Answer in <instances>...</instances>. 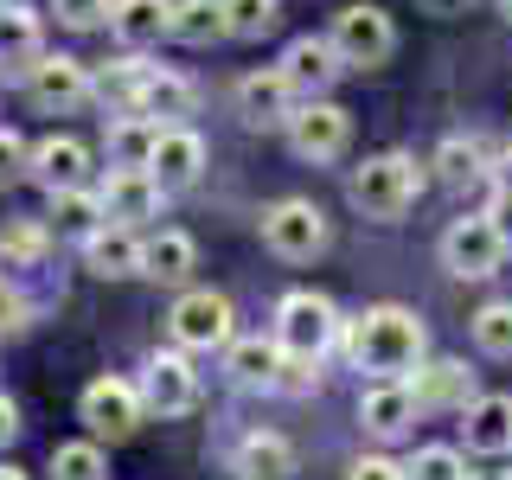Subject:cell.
<instances>
[{
    "instance_id": "obj_1",
    "label": "cell",
    "mask_w": 512,
    "mask_h": 480,
    "mask_svg": "<svg viewBox=\"0 0 512 480\" xmlns=\"http://www.w3.org/2000/svg\"><path fill=\"white\" fill-rule=\"evenodd\" d=\"M423 352H429L423 320L410 308H397V301L346 320V359L359 365V372H372V378H410L416 365H423Z\"/></svg>"
},
{
    "instance_id": "obj_2",
    "label": "cell",
    "mask_w": 512,
    "mask_h": 480,
    "mask_svg": "<svg viewBox=\"0 0 512 480\" xmlns=\"http://www.w3.org/2000/svg\"><path fill=\"white\" fill-rule=\"evenodd\" d=\"M416 192H423V167H416L410 154H372V160H365V167L346 180L352 212H359V218H378V224L404 218L410 205H416Z\"/></svg>"
},
{
    "instance_id": "obj_3",
    "label": "cell",
    "mask_w": 512,
    "mask_h": 480,
    "mask_svg": "<svg viewBox=\"0 0 512 480\" xmlns=\"http://www.w3.org/2000/svg\"><path fill=\"white\" fill-rule=\"evenodd\" d=\"M167 327H173V340H180V352H224L237 340V314L218 288H186V295L173 301Z\"/></svg>"
},
{
    "instance_id": "obj_4",
    "label": "cell",
    "mask_w": 512,
    "mask_h": 480,
    "mask_svg": "<svg viewBox=\"0 0 512 480\" xmlns=\"http://www.w3.org/2000/svg\"><path fill=\"white\" fill-rule=\"evenodd\" d=\"M333 52L346 58V71H372V64H384L397 52V26H391V13L372 7V0H359V7H340L333 13Z\"/></svg>"
},
{
    "instance_id": "obj_5",
    "label": "cell",
    "mask_w": 512,
    "mask_h": 480,
    "mask_svg": "<svg viewBox=\"0 0 512 480\" xmlns=\"http://www.w3.org/2000/svg\"><path fill=\"white\" fill-rule=\"evenodd\" d=\"M263 244L269 256H282V263H314L320 250H327V212H320L314 199H282L263 212Z\"/></svg>"
},
{
    "instance_id": "obj_6",
    "label": "cell",
    "mask_w": 512,
    "mask_h": 480,
    "mask_svg": "<svg viewBox=\"0 0 512 480\" xmlns=\"http://www.w3.org/2000/svg\"><path fill=\"white\" fill-rule=\"evenodd\" d=\"M276 340H282V352L320 359V352L340 340V314H333L327 295H314V288H295V295H282V308H276Z\"/></svg>"
},
{
    "instance_id": "obj_7",
    "label": "cell",
    "mask_w": 512,
    "mask_h": 480,
    "mask_svg": "<svg viewBox=\"0 0 512 480\" xmlns=\"http://www.w3.org/2000/svg\"><path fill=\"white\" fill-rule=\"evenodd\" d=\"M77 416L90 423L96 442H128L141 429V416H148V404H141V384L96 378V384H84V397H77Z\"/></svg>"
},
{
    "instance_id": "obj_8",
    "label": "cell",
    "mask_w": 512,
    "mask_h": 480,
    "mask_svg": "<svg viewBox=\"0 0 512 480\" xmlns=\"http://www.w3.org/2000/svg\"><path fill=\"white\" fill-rule=\"evenodd\" d=\"M506 237H500V224L493 218H455L442 231V263H448V276H461V282H487L493 269L506 263Z\"/></svg>"
},
{
    "instance_id": "obj_9",
    "label": "cell",
    "mask_w": 512,
    "mask_h": 480,
    "mask_svg": "<svg viewBox=\"0 0 512 480\" xmlns=\"http://www.w3.org/2000/svg\"><path fill=\"white\" fill-rule=\"evenodd\" d=\"M26 96L45 116H71V109H84L96 96V77H90V64H77V58H45L39 52L26 64Z\"/></svg>"
},
{
    "instance_id": "obj_10",
    "label": "cell",
    "mask_w": 512,
    "mask_h": 480,
    "mask_svg": "<svg viewBox=\"0 0 512 480\" xmlns=\"http://www.w3.org/2000/svg\"><path fill=\"white\" fill-rule=\"evenodd\" d=\"M346 141H352V116L340 103H327V96H308V103L288 116V148H295L301 160H340L346 154Z\"/></svg>"
},
{
    "instance_id": "obj_11",
    "label": "cell",
    "mask_w": 512,
    "mask_h": 480,
    "mask_svg": "<svg viewBox=\"0 0 512 480\" xmlns=\"http://www.w3.org/2000/svg\"><path fill=\"white\" fill-rule=\"evenodd\" d=\"M141 404L154 416H186L199 404V372H192L180 352H154V359L141 365Z\"/></svg>"
},
{
    "instance_id": "obj_12",
    "label": "cell",
    "mask_w": 512,
    "mask_h": 480,
    "mask_svg": "<svg viewBox=\"0 0 512 480\" xmlns=\"http://www.w3.org/2000/svg\"><path fill=\"white\" fill-rule=\"evenodd\" d=\"M26 180L45 186V199H52V192L84 186V180H90V148H84L77 135H45L39 148L26 154Z\"/></svg>"
},
{
    "instance_id": "obj_13",
    "label": "cell",
    "mask_w": 512,
    "mask_h": 480,
    "mask_svg": "<svg viewBox=\"0 0 512 480\" xmlns=\"http://www.w3.org/2000/svg\"><path fill=\"white\" fill-rule=\"evenodd\" d=\"M96 192H103V218L109 224H141V218L160 212V199H167V186H160L148 167H109V180Z\"/></svg>"
},
{
    "instance_id": "obj_14",
    "label": "cell",
    "mask_w": 512,
    "mask_h": 480,
    "mask_svg": "<svg viewBox=\"0 0 512 480\" xmlns=\"http://www.w3.org/2000/svg\"><path fill=\"white\" fill-rule=\"evenodd\" d=\"M84 244V269L90 276H103V282H128V276H141V237H135V224H96V231L77 237Z\"/></svg>"
},
{
    "instance_id": "obj_15",
    "label": "cell",
    "mask_w": 512,
    "mask_h": 480,
    "mask_svg": "<svg viewBox=\"0 0 512 480\" xmlns=\"http://www.w3.org/2000/svg\"><path fill=\"white\" fill-rule=\"evenodd\" d=\"M295 96L301 90L288 84V71H250V77H237V116L250 128H288Z\"/></svg>"
},
{
    "instance_id": "obj_16",
    "label": "cell",
    "mask_w": 512,
    "mask_h": 480,
    "mask_svg": "<svg viewBox=\"0 0 512 480\" xmlns=\"http://www.w3.org/2000/svg\"><path fill=\"white\" fill-rule=\"evenodd\" d=\"M148 173H154V180L167 186V192H186V186L205 173V141L192 135L186 122H167V128H160V141H154Z\"/></svg>"
},
{
    "instance_id": "obj_17",
    "label": "cell",
    "mask_w": 512,
    "mask_h": 480,
    "mask_svg": "<svg viewBox=\"0 0 512 480\" xmlns=\"http://www.w3.org/2000/svg\"><path fill=\"white\" fill-rule=\"evenodd\" d=\"M410 391H416V410H468L474 404V372L461 359H429V365H416Z\"/></svg>"
},
{
    "instance_id": "obj_18",
    "label": "cell",
    "mask_w": 512,
    "mask_h": 480,
    "mask_svg": "<svg viewBox=\"0 0 512 480\" xmlns=\"http://www.w3.org/2000/svg\"><path fill=\"white\" fill-rule=\"evenodd\" d=\"M282 71H288V84H295L301 96H327L333 90V77L346 71V58L333 52V39H295L288 45V58H282Z\"/></svg>"
},
{
    "instance_id": "obj_19",
    "label": "cell",
    "mask_w": 512,
    "mask_h": 480,
    "mask_svg": "<svg viewBox=\"0 0 512 480\" xmlns=\"http://www.w3.org/2000/svg\"><path fill=\"white\" fill-rule=\"evenodd\" d=\"M359 423L372 429V436H404V429L416 423V391H410V378H378L372 391L359 397Z\"/></svg>"
},
{
    "instance_id": "obj_20",
    "label": "cell",
    "mask_w": 512,
    "mask_h": 480,
    "mask_svg": "<svg viewBox=\"0 0 512 480\" xmlns=\"http://www.w3.org/2000/svg\"><path fill=\"white\" fill-rule=\"evenodd\" d=\"M109 32H116L128 52H148V45H160L173 32V0H116Z\"/></svg>"
},
{
    "instance_id": "obj_21",
    "label": "cell",
    "mask_w": 512,
    "mask_h": 480,
    "mask_svg": "<svg viewBox=\"0 0 512 480\" xmlns=\"http://www.w3.org/2000/svg\"><path fill=\"white\" fill-rule=\"evenodd\" d=\"M282 340H231L224 346V372H231V384H244V391H276L282 378Z\"/></svg>"
},
{
    "instance_id": "obj_22",
    "label": "cell",
    "mask_w": 512,
    "mask_h": 480,
    "mask_svg": "<svg viewBox=\"0 0 512 480\" xmlns=\"http://www.w3.org/2000/svg\"><path fill=\"white\" fill-rule=\"evenodd\" d=\"M461 416H468L461 436L474 455H512V397H474Z\"/></svg>"
},
{
    "instance_id": "obj_23",
    "label": "cell",
    "mask_w": 512,
    "mask_h": 480,
    "mask_svg": "<svg viewBox=\"0 0 512 480\" xmlns=\"http://www.w3.org/2000/svg\"><path fill=\"white\" fill-rule=\"evenodd\" d=\"M160 128H167V122L141 116V109H122V116L109 122V167H148Z\"/></svg>"
},
{
    "instance_id": "obj_24",
    "label": "cell",
    "mask_w": 512,
    "mask_h": 480,
    "mask_svg": "<svg viewBox=\"0 0 512 480\" xmlns=\"http://www.w3.org/2000/svg\"><path fill=\"white\" fill-rule=\"evenodd\" d=\"M237 480H288L295 474V448H288L282 436H269V429H256V436L237 442Z\"/></svg>"
},
{
    "instance_id": "obj_25",
    "label": "cell",
    "mask_w": 512,
    "mask_h": 480,
    "mask_svg": "<svg viewBox=\"0 0 512 480\" xmlns=\"http://www.w3.org/2000/svg\"><path fill=\"white\" fill-rule=\"evenodd\" d=\"M192 263H199V244L186 231H154L141 244V276H154V282H186Z\"/></svg>"
},
{
    "instance_id": "obj_26",
    "label": "cell",
    "mask_w": 512,
    "mask_h": 480,
    "mask_svg": "<svg viewBox=\"0 0 512 480\" xmlns=\"http://www.w3.org/2000/svg\"><path fill=\"white\" fill-rule=\"evenodd\" d=\"M167 39H180V45L231 39V26H224V0H173V32H167Z\"/></svg>"
},
{
    "instance_id": "obj_27",
    "label": "cell",
    "mask_w": 512,
    "mask_h": 480,
    "mask_svg": "<svg viewBox=\"0 0 512 480\" xmlns=\"http://www.w3.org/2000/svg\"><path fill=\"white\" fill-rule=\"evenodd\" d=\"M135 109L141 116H192V84L173 71H141V90H135Z\"/></svg>"
},
{
    "instance_id": "obj_28",
    "label": "cell",
    "mask_w": 512,
    "mask_h": 480,
    "mask_svg": "<svg viewBox=\"0 0 512 480\" xmlns=\"http://www.w3.org/2000/svg\"><path fill=\"white\" fill-rule=\"evenodd\" d=\"M39 58V13L32 7H0V64H13V71H26V64Z\"/></svg>"
},
{
    "instance_id": "obj_29",
    "label": "cell",
    "mask_w": 512,
    "mask_h": 480,
    "mask_svg": "<svg viewBox=\"0 0 512 480\" xmlns=\"http://www.w3.org/2000/svg\"><path fill=\"white\" fill-rule=\"evenodd\" d=\"M52 224H58V231H71V237L96 231V224H103V192H90V186L52 192Z\"/></svg>"
},
{
    "instance_id": "obj_30",
    "label": "cell",
    "mask_w": 512,
    "mask_h": 480,
    "mask_svg": "<svg viewBox=\"0 0 512 480\" xmlns=\"http://www.w3.org/2000/svg\"><path fill=\"white\" fill-rule=\"evenodd\" d=\"M45 250H52V237H45V224H7L0 231V269H32L45 263Z\"/></svg>"
},
{
    "instance_id": "obj_31",
    "label": "cell",
    "mask_w": 512,
    "mask_h": 480,
    "mask_svg": "<svg viewBox=\"0 0 512 480\" xmlns=\"http://www.w3.org/2000/svg\"><path fill=\"white\" fill-rule=\"evenodd\" d=\"M474 346L487 359H512V301H487L474 314Z\"/></svg>"
},
{
    "instance_id": "obj_32",
    "label": "cell",
    "mask_w": 512,
    "mask_h": 480,
    "mask_svg": "<svg viewBox=\"0 0 512 480\" xmlns=\"http://www.w3.org/2000/svg\"><path fill=\"white\" fill-rule=\"evenodd\" d=\"M404 480H468V461H461V448H416V455L404 461Z\"/></svg>"
},
{
    "instance_id": "obj_33",
    "label": "cell",
    "mask_w": 512,
    "mask_h": 480,
    "mask_svg": "<svg viewBox=\"0 0 512 480\" xmlns=\"http://www.w3.org/2000/svg\"><path fill=\"white\" fill-rule=\"evenodd\" d=\"M52 480H103V448L90 442H58L52 448Z\"/></svg>"
},
{
    "instance_id": "obj_34",
    "label": "cell",
    "mask_w": 512,
    "mask_h": 480,
    "mask_svg": "<svg viewBox=\"0 0 512 480\" xmlns=\"http://www.w3.org/2000/svg\"><path fill=\"white\" fill-rule=\"evenodd\" d=\"M436 173H442V186H474L487 167H480V148H474V141L455 135V141H442V148H436Z\"/></svg>"
},
{
    "instance_id": "obj_35",
    "label": "cell",
    "mask_w": 512,
    "mask_h": 480,
    "mask_svg": "<svg viewBox=\"0 0 512 480\" xmlns=\"http://www.w3.org/2000/svg\"><path fill=\"white\" fill-rule=\"evenodd\" d=\"M224 26L231 39H263L276 26V0H224Z\"/></svg>"
},
{
    "instance_id": "obj_36",
    "label": "cell",
    "mask_w": 512,
    "mask_h": 480,
    "mask_svg": "<svg viewBox=\"0 0 512 480\" xmlns=\"http://www.w3.org/2000/svg\"><path fill=\"white\" fill-rule=\"evenodd\" d=\"M52 13H58V26H71V32H96V26H109L116 0H52Z\"/></svg>"
},
{
    "instance_id": "obj_37",
    "label": "cell",
    "mask_w": 512,
    "mask_h": 480,
    "mask_svg": "<svg viewBox=\"0 0 512 480\" xmlns=\"http://www.w3.org/2000/svg\"><path fill=\"white\" fill-rule=\"evenodd\" d=\"M314 365H320V359H301V352H288V359H282V378H276V391H288V397L314 391Z\"/></svg>"
},
{
    "instance_id": "obj_38",
    "label": "cell",
    "mask_w": 512,
    "mask_h": 480,
    "mask_svg": "<svg viewBox=\"0 0 512 480\" xmlns=\"http://www.w3.org/2000/svg\"><path fill=\"white\" fill-rule=\"evenodd\" d=\"M20 327H26V295H20L7 276H0V340H13Z\"/></svg>"
},
{
    "instance_id": "obj_39",
    "label": "cell",
    "mask_w": 512,
    "mask_h": 480,
    "mask_svg": "<svg viewBox=\"0 0 512 480\" xmlns=\"http://www.w3.org/2000/svg\"><path fill=\"white\" fill-rule=\"evenodd\" d=\"M26 141L20 135H13V128H0V186H7V180H20V173H26Z\"/></svg>"
},
{
    "instance_id": "obj_40",
    "label": "cell",
    "mask_w": 512,
    "mask_h": 480,
    "mask_svg": "<svg viewBox=\"0 0 512 480\" xmlns=\"http://www.w3.org/2000/svg\"><path fill=\"white\" fill-rule=\"evenodd\" d=\"M346 480H404V461H391V455H359Z\"/></svg>"
},
{
    "instance_id": "obj_41",
    "label": "cell",
    "mask_w": 512,
    "mask_h": 480,
    "mask_svg": "<svg viewBox=\"0 0 512 480\" xmlns=\"http://www.w3.org/2000/svg\"><path fill=\"white\" fill-rule=\"evenodd\" d=\"M13 436H20V404H13V397L0 391V448H7Z\"/></svg>"
},
{
    "instance_id": "obj_42",
    "label": "cell",
    "mask_w": 512,
    "mask_h": 480,
    "mask_svg": "<svg viewBox=\"0 0 512 480\" xmlns=\"http://www.w3.org/2000/svg\"><path fill=\"white\" fill-rule=\"evenodd\" d=\"M416 7H423V13H436V20H455V13H468L474 0H416Z\"/></svg>"
},
{
    "instance_id": "obj_43",
    "label": "cell",
    "mask_w": 512,
    "mask_h": 480,
    "mask_svg": "<svg viewBox=\"0 0 512 480\" xmlns=\"http://www.w3.org/2000/svg\"><path fill=\"white\" fill-rule=\"evenodd\" d=\"M493 224H500V237H506V244H512V199H493V212H487Z\"/></svg>"
},
{
    "instance_id": "obj_44",
    "label": "cell",
    "mask_w": 512,
    "mask_h": 480,
    "mask_svg": "<svg viewBox=\"0 0 512 480\" xmlns=\"http://www.w3.org/2000/svg\"><path fill=\"white\" fill-rule=\"evenodd\" d=\"M493 186H500V199H512V154L500 160V167H493Z\"/></svg>"
},
{
    "instance_id": "obj_45",
    "label": "cell",
    "mask_w": 512,
    "mask_h": 480,
    "mask_svg": "<svg viewBox=\"0 0 512 480\" xmlns=\"http://www.w3.org/2000/svg\"><path fill=\"white\" fill-rule=\"evenodd\" d=\"M0 480H26L20 468H13V461H0Z\"/></svg>"
},
{
    "instance_id": "obj_46",
    "label": "cell",
    "mask_w": 512,
    "mask_h": 480,
    "mask_svg": "<svg viewBox=\"0 0 512 480\" xmlns=\"http://www.w3.org/2000/svg\"><path fill=\"white\" fill-rule=\"evenodd\" d=\"M500 13H506V20H512V0H500Z\"/></svg>"
},
{
    "instance_id": "obj_47",
    "label": "cell",
    "mask_w": 512,
    "mask_h": 480,
    "mask_svg": "<svg viewBox=\"0 0 512 480\" xmlns=\"http://www.w3.org/2000/svg\"><path fill=\"white\" fill-rule=\"evenodd\" d=\"M468 480H493V474H468Z\"/></svg>"
},
{
    "instance_id": "obj_48",
    "label": "cell",
    "mask_w": 512,
    "mask_h": 480,
    "mask_svg": "<svg viewBox=\"0 0 512 480\" xmlns=\"http://www.w3.org/2000/svg\"><path fill=\"white\" fill-rule=\"evenodd\" d=\"M0 7H7V0H0Z\"/></svg>"
},
{
    "instance_id": "obj_49",
    "label": "cell",
    "mask_w": 512,
    "mask_h": 480,
    "mask_svg": "<svg viewBox=\"0 0 512 480\" xmlns=\"http://www.w3.org/2000/svg\"><path fill=\"white\" fill-rule=\"evenodd\" d=\"M506 480H512V474H506Z\"/></svg>"
}]
</instances>
